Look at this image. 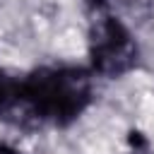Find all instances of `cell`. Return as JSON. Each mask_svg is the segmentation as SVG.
Segmentation results:
<instances>
[{
    "label": "cell",
    "mask_w": 154,
    "mask_h": 154,
    "mask_svg": "<svg viewBox=\"0 0 154 154\" xmlns=\"http://www.w3.org/2000/svg\"><path fill=\"white\" fill-rule=\"evenodd\" d=\"M89 96V72L79 67H43L14 84L7 108H19L38 123L65 125L87 108Z\"/></svg>",
    "instance_id": "cell-1"
},
{
    "label": "cell",
    "mask_w": 154,
    "mask_h": 154,
    "mask_svg": "<svg viewBox=\"0 0 154 154\" xmlns=\"http://www.w3.org/2000/svg\"><path fill=\"white\" fill-rule=\"evenodd\" d=\"M137 43L128 26L108 12L106 5L96 2L89 19V55L91 70L103 77H120L137 63Z\"/></svg>",
    "instance_id": "cell-2"
},
{
    "label": "cell",
    "mask_w": 154,
    "mask_h": 154,
    "mask_svg": "<svg viewBox=\"0 0 154 154\" xmlns=\"http://www.w3.org/2000/svg\"><path fill=\"white\" fill-rule=\"evenodd\" d=\"M12 91H14V84L7 82V79L0 75V111L7 108V103H10V99H12Z\"/></svg>",
    "instance_id": "cell-3"
}]
</instances>
